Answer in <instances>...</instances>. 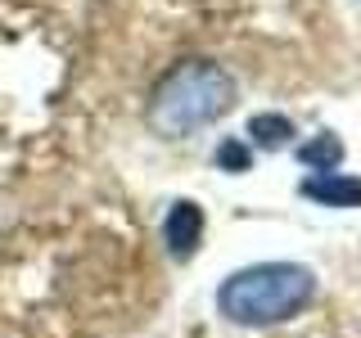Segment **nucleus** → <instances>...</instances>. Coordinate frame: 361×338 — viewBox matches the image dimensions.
<instances>
[{"label": "nucleus", "mask_w": 361, "mask_h": 338, "mask_svg": "<svg viewBox=\"0 0 361 338\" xmlns=\"http://www.w3.org/2000/svg\"><path fill=\"white\" fill-rule=\"evenodd\" d=\"M235 77L212 59H185L172 73H163V82L149 90L145 104V122L163 140H185L212 122H221L235 108Z\"/></svg>", "instance_id": "nucleus-1"}, {"label": "nucleus", "mask_w": 361, "mask_h": 338, "mask_svg": "<svg viewBox=\"0 0 361 338\" xmlns=\"http://www.w3.org/2000/svg\"><path fill=\"white\" fill-rule=\"evenodd\" d=\"M316 298V275L302 262H257L240 266L221 280L217 289V311L231 325H280L289 315H298Z\"/></svg>", "instance_id": "nucleus-2"}, {"label": "nucleus", "mask_w": 361, "mask_h": 338, "mask_svg": "<svg viewBox=\"0 0 361 338\" xmlns=\"http://www.w3.org/2000/svg\"><path fill=\"white\" fill-rule=\"evenodd\" d=\"M163 244H167V253L172 257H195L199 253V244H203V208L195 199H176L172 208H167V217H163Z\"/></svg>", "instance_id": "nucleus-3"}, {"label": "nucleus", "mask_w": 361, "mask_h": 338, "mask_svg": "<svg viewBox=\"0 0 361 338\" xmlns=\"http://www.w3.org/2000/svg\"><path fill=\"white\" fill-rule=\"evenodd\" d=\"M302 199L321 208H361V176L348 172H312L302 180Z\"/></svg>", "instance_id": "nucleus-4"}, {"label": "nucleus", "mask_w": 361, "mask_h": 338, "mask_svg": "<svg viewBox=\"0 0 361 338\" xmlns=\"http://www.w3.org/2000/svg\"><path fill=\"white\" fill-rule=\"evenodd\" d=\"M298 163L312 167V172H338V163H343V140H338L334 131H321L316 140H307L298 149Z\"/></svg>", "instance_id": "nucleus-5"}, {"label": "nucleus", "mask_w": 361, "mask_h": 338, "mask_svg": "<svg viewBox=\"0 0 361 338\" xmlns=\"http://www.w3.org/2000/svg\"><path fill=\"white\" fill-rule=\"evenodd\" d=\"M289 135H293V122L285 113H253L248 118V140L262 144V149H280Z\"/></svg>", "instance_id": "nucleus-6"}, {"label": "nucleus", "mask_w": 361, "mask_h": 338, "mask_svg": "<svg viewBox=\"0 0 361 338\" xmlns=\"http://www.w3.org/2000/svg\"><path fill=\"white\" fill-rule=\"evenodd\" d=\"M217 163L231 167V172H244V167H248V149H244L240 140H226L221 149H217Z\"/></svg>", "instance_id": "nucleus-7"}]
</instances>
